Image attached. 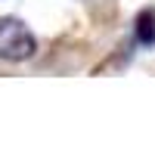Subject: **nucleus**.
Masks as SVG:
<instances>
[{
    "label": "nucleus",
    "mask_w": 155,
    "mask_h": 155,
    "mask_svg": "<svg viewBox=\"0 0 155 155\" xmlns=\"http://www.w3.org/2000/svg\"><path fill=\"white\" fill-rule=\"evenodd\" d=\"M34 50H37L34 34L19 19H0V59L22 62V59H31Z\"/></svg>",
    "instance_id": "obj_1"
},
{
    "label": "nucleus",
    "mask_w": 155,
    "mask_h": 155,
    "mask_svg": "<svg viewBox=\"0 0 155 155\" xmlns=\"http://www.w3.org/2000/svg\"><path fill=\"white\" fill-rule=\"evenodd\" d=\"M134 31H137V41L140 44H146V47L155 44V12L152 9H143L137 16V28Z\"/></svg>",
    "instance_id": "obj_2"
}]
</instances>
